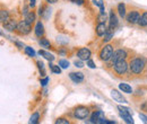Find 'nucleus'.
<instances>
[{"label": "nucleus", "mask_w": 147, "mask_h": 124, "mask_svg": "<svg viewBox=\"0 0 147 124\" xmlns=\"http://www.w3.org/2000/svg\"><path fill=\"white\" fill-rule=\"evenodd\" d=\"M48 82H49V78H48V77H45L43 80H41V84H42V86H45Z\"/></svg>", "instance_id": "nucleus-38"}, {"label": "nucleus", "mask_w": 147, "mask_h": 124, "mask_svg": "<svg viewBox=\"0 0 147 124\" xmlns=\"http://www.w3.org/2000/svg\"><path fill=\"white\" fill-rule=\"evenodd\" d=\"M120 116L125 120V122H127V123H134V119H132V116H131V113H129V112H125V111H120Z\"/></svg>", "instance_id": "nucleus-17"}, {"label": "nucleus", "mask_w": 147, "mask_h": 124, "mask_svg": "<svg viewBox=\"0 0 147 124\" xmlns=\"http://www.w3.org/2000/svg\"><path fill=\"white\" fill-rule=\"evenodd\" d=\"M91 55H92V52H91V50L87 49V48H80V49L77 50V56H78L80 60H83V61L90 60V59H91Z\"/></svg>", "instance_id": "nucleus-9"}, {"label": "nucleus", "mask_w": 147, "mask_h": 124, "mask_svg": "<svg viewBox=\"0 0 147 124\" xmlns=\"http://www.w3.org/2000/svg\"><path fill=\"white\" fill-rule=\"evenodd\" d=\"M25 53L27 54L28 56H31V58H34L35 56V51L32 48H30V46H26L25 48Z\"/></svg>", "instance_id": "nucleus-29"}, {"label": "nucleus", "mask_w": 147, "mask_h": 124, "mask_svg": "<svg viewBox=\"0 0 147 124\" xmlns=\"http://www.w3.org/2000/svg\"><path fill=\"white\" fill-rule=\"evenodd\" d=\"M142 11L143 10H138V9H131L129 10L126 15V20L128 21V24L131 25H135V24H138L140 16H142Z\"/></svg>", "instance_id": "nucleus-7"}, {"label": "nucleus", "mask_w": 147, "mask_h": 124, "mask_svg": "<svg viewBox=\"0 0 147 124\" xmlns=\"http://www.w3.org/2000/svg\"><path fill=\"white\" fill-rule=\"evenodd\" d=\"M107 31H108V27H107L105 23H98V24L96 25V27H95V33H96V36H97V37L104 36L105 33H107Z\"/></svg>", "instance_id": "nucleus-12"}, {"label": "nucleus", "mask_w": 147, "mask_h": 124, "mask_svg": "<svg viewBox=\"0 0 147 124\" xmlns=\"http://www.w3.org/2000/svg\"><path fill=\"white\" fill-rule=\"evenodd\" d=\"M111 72L114 77L117 78H122V79H131V73L129 69V62L126 60H120L114 63L113 68L111 69Z\"/></svg>", "instance_id": "nucleus-2"}, {"label": "nucleus", "mask_w": 147, "mask_h": 124, "mask_svg": "<svg viewBox=\"0 0 147 124\" xmlns=\"http://www.w3.org/2000/svg\"><path fill=\"white\" fill-rule=\"evenodd\" d=\"M91 123H108V121L104 119V113L102 111H94L91 115Z\"/></svg>", "instance_id": "nucleus-8"}, {"label": "nucleus", "mask_w": 147, "mask_h": 124, "mask_svg": "<svg viewBox=\"0 0 147 124\" xmlns=\"http://www.w3.org/2000/svg\"><path fill=\"white\" fill-rule=\"evenodd\" d=\"M139 117L143 120V122L147 123V116H146V115H144V114H142V113H140V114H139Z\"/></svg>", "instance_id": "nucleus-39"}, {"label": "nucleus", "mask_w": 147, "mask_h": 124, "mask_svg": "<svg viewBox=\"0 0 147 124\" xmlns=\"http://www.w3.org/2000/svg\"><path fill=\"white\" fill-rule=\"evenodd\" d=\"M140 107H142V109H143V111L147 112V102H145V103H144V104H143Z\"/></svg>", "instance_id": "nucleus-40"}, {"label": "nucleus", "mask_w": 147, "mask_h": 124, "mask_svg": "<svg viewBox=\"0 0 147 124\" xmlns=\"http://www.w3.org/2000/svg\"><path fill=\"white\" fill-rule=\"evenodd\" d=\"M74 117L77 120H86L91 115V107L85 105H78L73 111Z\"/></svg>", "instance_id": "nucleus-4"}, {"label": "nucleus", "mask_w": 147, "mask_h": 124, "mask_svg": "<svg viewBox=\"0 0 147 124\" xmlns=\"http://www.w3.org/2000/svg\"><path fill=\"white\" fill-rule=\"evenodd\" d=\"M59 66H60L62 69H67V68L69 67V61L61 59V60H59Z\"/></svg>", "instance_id": "nucleus-28"}, {"label": "nucleus", "mask_w": 147, "mask_h": 124, "mask_svg": "<svg viewBox=\"0 0 147 124\" xmlns=\"http://www.w3.org/2000/svg\"><path fill=\"white\" fill-rule=\"evenodd\" d=\"M138 25L140 27H146L147 26V11L146 10H143L142 11V16H140V19L138 21Z\"/></svg>", "instance_id": "nucleus-21"}, {"label": "nucleus", "mask_w": 147, "mask_h": 124, "mask_svg": "<svg viewBox=\"0 0 147 124\" xmlns=\"http://www.w3.org/2000/svg\"><path fill=\"white\" fill-rule=\"evenodd\" d=\"M71 2H74V3H76V5H83L84 2H85V0H70Z\"/></svg>", "instance_id": "nucleus-37"}, {"label": "nucleus", "mask_w": 147, "mask_h": 124, "mask_svg": "<svg viewBox=\"0 0 147 124\" xmlns=\"http://www.w3.org/2000/svg\"><path fill=\"white\" fill-rule=\"evenodd\" d=\"M10 18V15H9V11L7 9H3V7L1 6V10H0V20L1 23L3 24L6 20H8Z\"/></svg>", "instance_id": "nucleus-19"}, {"label": "nucleus", "mask_w": 147, "mask_h": 124, "mask_svg": "<svg viewBox=\"0 0 147 124\" xmlns=\"http://www.w3.org/2000/svg\"><path fill=\"white\" fill-rule=\"evenodd\" d=\"M119 89L122 90V92H126V94H132L134 92V89L131 88V86L126 84V82L119 84Z\"/></svg>", "instance_id": "nucleus-18"}, {"label": "nucleus", "mask_w": 147, "mask_h": 124, "mask_svg": "<svg viewBox=\"0 0 147 124\" xmlns=\"http://www.w3.org/2000/svg\"><path fill=\"white\" fill-rule=\"evenodd\" d=\"M35 36L38 37V38H42L44 37V34H45V31H44V26L42 24L41 20H37L36 21V25H35Z\"/></svg>", "instance_id": "nucleus-14"}, {"label": "nucleus", "mask_w": 147, "mask_h": 124, "mask_svg": "<svg viewBox=\"0 0 147 124\" xmlns=\"http://www.w3.org/2000/svg\"><path fill=\"white\" fill-rule=\"evenodd\" d=\"M17 25H18V21L13 17H10L8 20H6V21L2 24L3 28H5V29H7V31H9V32H15V29H16Z\"/></svg>", "instance_id": "nucleus-10"}, {"label": "nucleus", "mask_w": 147, "mask_h": 124, "mask_svg": "<svg viewBox=\"0 0 147 124\" xmlns=\"http://www.w3.org/2000/svg\"><path fill=\"white\" fill-rule=\"evenodd\" d=\"M32 25H30L28 23H26L25 20H20L15 29V34H17L19 36H25L28 35L32 32Z\"/></svg>", "instance_id": "nucleus-6"}, {"label": "nucleus", "mask_w": 147, "mask_h": 124, "mask_svg": "<svg viewBox=\"0 0 147 124\" xmlns=\"http://www.w3.org/2000/svg\"><path fill=\"white\" fill-rule=\"evenodd\" d=\"M38 54H40V55H43V56H44L47 60H49L50 62H52V61L55 60V56H53L52 54L47 52V51H44V50H40V51H38Z\"/></svg>", "instance_id": "nucleus-24"}, {"label": "nucleus", "mask_w": 147, "mask_h": 124, "mask_svg": "<svg viewBox=\"0 0 147 124\" xmlns=\"http://www.w3.org/2000/svg\"><path fill=\"white\" fill-rule=\"evenodd\" d=\"M35 18H36V15H35V11L34 10H32V11H28L26 15H25V18H24V20L26 21V23H28L30 25H34V23H35Z\"/></svg>", "instance_id": "nucleus-16"}, {"label": "nucleus", "mask_w": 147, "mask_h": 124, "mask_svg": "<svg viewBox=\"0 0 147 124\" xmlns=\"http://www.w3.org/2000/svg\"><path fill=\"white\" fill-rule=\"evenodd\" d=\"M114 52V44L113 43H109V44H105L103 48H101V50L98 51V59L103 62H107Z\"/></svg>", "instance_id": "nucleus-5"}, {"label": "nucleus", "mask_w": 147, "mask_h": 124, "mask_svg": "<svg viewBox=\"0 0 147 124\" xmlns=\"http://www.w3.org/2000/svg\"><path fill=\"white\" fill-rule=\"evenodd\" d=\"M109 20H110V26L111 28H117V26H118V17H117V13H115V8L114 7H112L110 9V18H109Z\"/></svg>", "instance_id": "nucleus-11"}, {"label": "nucleus", "mask_w": 147, "mask_h": 124, "mask_svg": "<svg viewBox=\"0 0 147 124\" xmlns=\"http://www.w3.org/2000/svg\"><path fill=\"white\" fill-rule=\"evenodd\" d=\"M129 69L132 79L143 78L145 74H147V59L143 55L134 56L129 61Z\"/></svg>", "instance_id": "nucleus-1"}, {"label": "nucleus", "mask_w": 147, "mask_h": 124, "mask_svg": "<svg viewBox=\"0 0 147 124\" xmlns=\"http://www.w3.org/2000/svg\"><path fill=\"white\" fill-rule=\"evenodd\" d=\"M48 3H55V2H58V0H45Z\"/></svg>", "instance_id": "nucleus-41"}, {"label": "nucleus", "mask_w": 147, "mask_h": 124, "mask_svg": "<svg viewBox=\"0 0 147 124\" xmlns=\"http://www.w3.org/2000/svg\"><path fill=\"white\" fill-rule=\"evenodd\" d=\"M49 66H50V69H51V71H52L53 73H57V74H60V73H61V67L55 66V64H52V63H50Z\"/></svg>", "instance_id": "nucleus-27"}, {"label": "nucleus", "mask_w": 147, "mask_h": 124, "mask_svg": "<svg viewBox=\"0 0 147 124\" xmlns=\"http://www.w3.org/2000/svg\"><path fill=\"white\" fill-rule=\"evenodd\" d=\"M111 97L115 101V102H118V103H127V99L121 95V92H119L117 89H112L111 90Z\"/></svg>", "instance_id": "nucleus-13"}, {"label": "nucleus", "mask_w": 147, "mask_h": 124, "mask_svg": "<svg viewBox=\"0 0 147 124\" xmlns=\"http://www.w3.org/2000/svg\"><path fill=\"white\" fill-rule=\"evenodd\" d=\"M35 5H36V0H28V6H30V8H34L35 7Z\"/></svg>", "instance_id": "nucleus-34"}, {"label": "nucleus", "mask_w": 147, "mask_h": 124, "mask_svg": "<svg viewBox=\"0 0 147 124\" xmlns=\"http://www.w3.org/2000/svg\"><path fill=\"white\" fill-rule=\"evenodd\" d=\"M118 9V14L121 16L122 18H126V15H127V10H126V5L123 2H120L117 7Z\"/></svg>", "instance_id": "nucleus-20"}, {"label": "nucleus", "mask_w": 147, "mask_h": 124, "mask_svg": "<svg viewBox=\"0 0 147 124\" xmlns=\"http://www.w3.org/2000/svg\"><path fill=\"white\" fill-rule=\"evenodd\" d=\"M38 120H40V114L35 112L32 116H31V119H30V123L31 124H36L38 123Z\"/></svg>", "instance_id": "nucleus-26"}, {"label": "nucleus", "mask_w": 147, "mask_h": 124, "mask_svg": "<svg viewBox=\"0 0 147 124\" xmlns=\"http://www.w3.org/2000/svg\"><path fill=\"white\" fill-rule=\"evenodd\" d=\"M93 3L100 8V13H102V14L105 13V7H104V3L102 1H100V0H93Z\"/></svg>", "instance_id": "nucleus-25"}, {"label": "nucleus", "mask_w": 147, "mask_h": 124, "mask_svg": "<svg viewBox=\"0 0 147 124\" xmlns=\"http://www.w3.org/2000/svg\"><path fill=\"white\" fill-rule=\"evenodd\" d=\"M118 109H119V111H125V112H129V113H131V109H130L129 107L121 106V105H119V106H118Z\"/></svg>", "instance_id": "nucleus-33"}, {"label": "nucleus", "mask_w": 147, "mask_h": 124, "mask_svg": "<svg viewBox=\"0 0 147 124\" xmlns=\"http://www.w3.org/2000/svg\"><path fill=\"white\" fill-rule=\"evenodd\" d=\"M130 52H131V51L126 50V49H119V50L114 51L110 59H109L107 62H104V63H105V66H104L105 69L108 71H110L111 69L113 68V66H114L115 62H118V61H120V60H126V59H128Z\"/></svg>", "instance_id": "nucleus-3"}, {"label": "nucleus", "mask_w": 147, "mask_h": 124, "mask_svg": "<svg viewBox=\"0 0 147 124\" xmlns=\"http://www.w3.org/2000/svg\"><path fill=\"white\" fill-rule=\"evenodd\" d=\"M74 64H75V66H76L77 68H83V67H84L83 60H80V59H79V60H76V61L74 62Z\"/></svg>", "instance_id": "nucleus-32"}, {"label": "nucleus", "mask_w": 147, "mask_h": 124, "mask_svg": "<svg viewBox=\"0 0 147 124\" xmlns=\"http://www.w3.org/2000/svg\"><path fill=\"white\" fill-rule=\"evenodd\" d=\"M69 77L75 84H80L84 81V73L83 72H70Z\"/></svg>", "instance_id": "nucleus-15"}, {"label": "nucleus", "mask_w": 147, "mask_h": 124, "mask_svg": "<svg viewBox=\"0 0 147 124\" xmlns=\"http://www.w3.org/2000/svg\"><path fill=\"white\" fill-rule=\"evenodd\" d=\"M38 43H40V45H41L42 48H45V49H50V48H52V46H51V43H50V41H49L48 38H45V37H42V38H40Z\"/></svg>", "instance_id": "nucleus-23"}, {"label": "nucleus", "mask_w": 147, "mask_h": 124, "mask_svg": "<svg viewBox=\"0 0 147 124\" xmlns=\"http://www.w3.org/2000/svg\"><path fill=\"white\" fill-rule=\"evenodd\" d=\"M15 45L18 48L19 50H23V48H25V45H24L22 42H18V41H16V42H15Z\"/></svg>", "instance_id": "nucleus-35"}, {"label": "nucleus", "mask_w": 147, "mask_h": 124, "mask_svg": "<svg viewBox=\"0 0 147 124\" xmlns=\"http://www.w3.org/2000/svg\"><path fill=\"white\" fill-rule=\"evenodd\" d=\"M87 66H88L90 68H92V69H94V68H95V64H94V62H93L92 59L87 60Z\"/></svg>", "instance_id": "nucleus-36"}, {"label": "nucleus", "mask_w": 147, "mask_h": 124, "mask_svg": "<svg viewBox=\"0 0 147 124\" xmlns=\"http://www.w3.org/2000/svg\"><path fill=\"white\" fill-rule=\"evenodd\" d=\"M36 64H37V68L40 69L41 71V76L44 77L45 76V72H44V66H43V62L42 61H36Z\"/></svg>", "instance_id": "nucleus-31"}, {"label": "nucleus", "mask_w": 147, "mask_h": 124, "mask_svg": "<svg viewBox=\"0 0 147 124\" xmlns=\"http://www.w3.org/2000/svg\"><path fill=\"white\" fill-rule=\"evenodd\" d=\"M55 124H69L70 121L67 120V119H65V117H58L55 121Z\"/></svg>", "instance_id": "nucleus-30"}, {"label": "nucleus", "mask_w": 147, "mask_h": 124, "mask_svg": "<svg viewBox=\"0 0 147 124\" xmlns=\"http://www.w3.org/2000/svg\"><path fill=\"white\" fill-rule=\"evenodd\" d=\"M113 34H114V28H111L109 27L108 28V31H107V33H105V35H104V38H103V43H107V42H109L111 38L113 37Z\"/></svg>", "instance_id": "nucleus-22"}]
</instances>
